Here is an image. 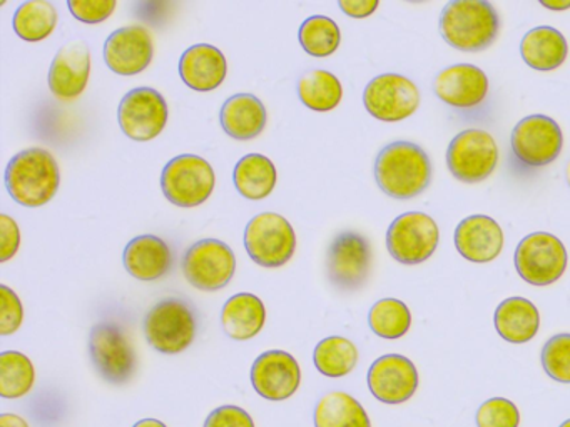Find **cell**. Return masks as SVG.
I'll return each instance as SVG.
<instances>
[{
  "label": "cell",
  "instance_id": "ffe728a7",
  "mask_svg": "<svg viewBox=\"0 0 570 427\" xmlns=\"http://www.w3.org/2000/svg\"><path fill=\"white\" fill-rule=\"evenodd\" d=\"M433 92L446 106L472 109L480 106L489 93V77L472 63H455L436 73Z\"/></svg>",
  "mask_w": 570,
  "mask_h": 427
},
{
  "label": "cell",
  "instance_id": "ee69618b",
  "mask_svg": "<svg viewBox=\"0 0 570 427\" xmlns=\"http://www.w3.org/2000/svg\"><path fill=\"white\" fill-rule=\"evenodd\" d=\"M540 6L550 10H569L570 0H540Z\"/></svg>",
  "mask_w": 570,
  "mask_h": 427
},
{
  "label": "cell",
  "instance_id": "9a60e30c",
  "mask_svg": "<svg viewBox=\"0 0 570 427\" xmlns=\"http://www.w3.org/2000/svg\"><path fill=\"white\" fill-rule=\"evenodd\" d=\"M510 142L520 162L529 167H543L552 163L562 152L563 136L556 120L535 113L513 127Z\"/></svg>",
  "mask_w": 570,
  "mask_h": 427
},
{
  "label": "cell",
  "instance_id": "4316f807",
  "mask_svg": "<svg viewBox=\"0 0 570 427\" xmlns=\"http://www.w3.org/2000/svg\"><path fill=\"white\" fill-rule=\"evenodd\" d=\"M266 309L255 294L239 292L226 300L222 310V326L226 336L248 340L258 336L265 326Z\"/></svg>",
  "mask_w": 570,
  "mask_h": 427
},
{
  "label": "cell",
  "instance_id": "d4e9b609",
  "mask_svg": "<svg viewBox=\"0 0 570 427\" xmlns=\"http://www.w3.org/2000/svg\"><path fill=\"white\" fill-rule=\"evenodd\" d=\"M520 56L527 66L540 72L559 69L569 56L562 32L549 26L533 27L520 42Z\"/></svg>",
  "mask_w": 570,
  "mask_h": 427
},
{
  "label": "cell",
  "instance_id": "74e56055",
  "mask_svg": "<svg viewBox=\"0 0 570 427\" xmlns=\"http://www.w3.org/2000/svg\"><path fill=\"white\" fill-rule=\"evenodd\" d=\"M0 302H2V307H0V334L11 336V334L18 332L22 320H24V307H22L18 294L4 284L0 286Z\"/></svg>",
  "mask_w": 570,
  "mask_h": 427
},
{
  "label": "cell",
  "instance_id": "8992f818",
  "mask_svg": "<svg viewBox=\"0 0 570 427\" xmlns=\"http://www.w3.org/2000/svg\"><path fill=\"white\" fill-rule=\"evenodd\" d=\"M372 244L356 230H343L326 250V277L340 292H356L372 274Z\"/></svg>",
  "mask_w": 570,
  "mask_h": 427
},
{
  "label": "cell",
  "instance_id": "cb8c5ba5",
  "mask_svg": "<svg viewBox=\"0 0 570 427\" xmlns=\"http://www.w3.org/2000/svg\"><path fill=\"white\" fill-rule=\"evenodd\" d=\"M223 130L236 140H252L265 130L268 113L262 100L253 93H235L219 113Z\"/></svg>",
  "mask_w": 570,
  "mask_h": 427
},
{
  "label": "cell",
  "instance_id": "4dcf8cb0",
  "mask_svg": "<svg viewBox=\"0 0 570 427\" xmlns=\"http://www.w3.org/2000/svg\"><path fill=\"white\" fill-rule=\"evenodd\" d=\"M58 26V10L48 0H29L16 10L12 27L26 42L48 39Z\"/></svg>",
  "mask_w": 570,
  "mask_h": 427
},
{
  "label": "cell",
  "instance_id": "7dc6e473",
  "mask_svg": "<svg viewBox=\"0 0 570 427\" xmlns=\"http://www.w3.org/2000/svg\"><path fill=\"white\" fill-rule=\"evenodd\" d=\"M559 427H570V419L566 420V423L560 424Z\"/></svg>",
  "mask_w": 570,
  "mask_h": 427
},
{
  "label": "cell",
  "instance_id": "f546056e",
  "mask_svg": "<svg viewBox=\"0 0 570 427\" xmlns=\"http://www.w3.org/2000/svg\"><path fill=\"white\" fill-rule=\"evenodd\" d=\"M296 89H298L299 100L316 112H330L342 102V82L328 70H308L299 77Z\"/></svg>",
  "mask_w": 570,
  "mask_h": 427
},
{
  "label": "cell",
  "instance_id": "1f68e13d",
  "mask_svg": "<svg viewBox=\"0 0 570 427\" xmlns=\"http://www.w3.org/2000/svg\"><path fill=\"white\" fill-rule=\"evenodd\" d=\"M313 363L323 376L343 377L355 369L358 349L346 337L330 336L316 344Z\"/></svg>",
  "mask_w": 570,
  "mask_h": 427
},
{
  "label": "cell",
  "instance_id": "7a4b0ae2",
  "mask_svg": "<svg viewBox=\"0 0 570 427\" xmlns=\"http://www.w3.org/2000/svg\"><path fill=\"white\" fill-rule=\"evenodd\" d=\"M440 36L453 49L482 52L495 42L500 17L485 0H452L443 7L439 22Z\"/></svg>",
  "mask_w": 570,
  "mask_h": 427
},
{
  "label": "cell",
  "instance_id": "f1b7e54d",
  "mask_svg": "<svg viewBox=\"0 0 570 427\" xmlns=\"http://www.w3.org/2000/svg\"><path fill=\"white\" fill-rule=\"evenodd\" d=\"M313 420L315 427H372L365 407L343 390L320 397Z\"/></svg>",
  "mask_w": 570,
  "mask_h": 427
},
{
  "label": "cell",
  "instance_id": "4fadbf2b",
  "mask_svg": "<svg viewBox=\"0 0 570 427\" xmlns=\"http://www.w3.org/2000/svg\"><path fill=\"white\" fill-rule=\"evenodd\" d=\"M363 103L370 116L382 122L409 119L420 106L419 87L400 73H382L370 80L363 92Z\"/></svg>",
  "mask_w": 570,
  "mask_h": 427
},
{
  "label": "cell",
  "instance_id": "3957f363",
  "mask_svg": "<svg viewBox=\"0 0 570 427\" xmlns=\"http://www.w3.org/2000/svg\"><path fill=\"white\" fill-rule=\"evenodd\" d=\"M59 183L61 172L58 160L41 147L16 153L6 169L9 196L24 207H41L51 202L58 193Z\"/></svg>",
  "mask_w": 570,
  "mask_h": 427
},
{
  "label": "cell",
  "instance_id": "7402d4cb",
  "mask_svg": "<svg viewBox=\"0 0 570 427\" xmlns=\"http://www.w3.org/2000/svg\"><path fill=\"white\" fill-rule=\"evenodd\" d=\"M228 62L225 53L209 43H196L179 60V76L189 89L212 92L225 82Z\"/></svg>",
  "mask_w": 570,
  "mask_h": 427
},
{
  "label": "cell",
  "instance_id": "7bdbcfd3",
  "mask_svg": "<svg viewBox=\"0 0 570 427\" xmlns=\"http://www.w3.org/2000/svg\"><path fill=\"white\" fill-rule=\"evenodd\" d=\"M0 427H29V424L19 414L6 413L0 416Z\"/></svg>",
  "mask_w": 570,
  "mask_h": 427
},
{
  "label": "cell",
  "instance_id": "7c38bea8",
  "mask_svg": "<svg viewBox=\"0 0 570 427\" xmlns=\"http://www.w3.org/2000/svg\"><path fill=\"white\" fill-rule=\"evenodd\" d=\"M181 267L193 287L215 292L232 282L236 257L232 247L223 240L202 239L186 250Z\"/></svg>",
  "mask_w": 570,
  "mask_h": 427
},
{
  "label": "cell",
  "instance_id": "d590c367",
  "mask_svg": "<svg viewBox=\"0 0 570 427\" xmlns=\"http://www.w3.org/2000/svg\"><path fill=\"white\" fill-rule=\"evenodd\" d=\"M543 370L557 383L570 384V334H556L540 354Z\"/></svg>",
  "mask_w": 570,
  "mask_h": 427
},
{
  "label": "cell",
  "instance_id": "83f0119b",
  "mask_svg": "<svg viewBox=\"0 0 570 427\" xmlns=\"http://www.w3.org/2000/svg\"><path fill=\"white\" fill-rule=\"evenodd\" d=\"M275 163L263 153H248L236 163L233 182L236 190L248 200L266 199L276 186Z\"/></svg>",
  "mask_w": 570,
  "mask_h": 427
},
{
  "label": "cell",
  "instance_id": "44dd1931",
  "mask_svg": "<svg viewBox=\"0 0 570 427\" xmlns=\"http://www.w3.org/2000/svg\"><path fill=\"white\" fill-rule=\"evenodd\" d=\"M455 247L463 259L475 264L495 260L503 249V230L492 217H465L455 229Z\"/></svg>",
  "mask_w": 570,
  "mask_h": 427
},
{
  "label": "cell",
  "instance_id": "52a82bcc",
  "mask_svg": "<svg viewBox=\"0 0 570 427\" xmlns=\"http://www.w3.org/2000/svg\"><path fill=\"white\" fill-rule=\"evenodd\" d=\"M215 186L216 176L212 163L195 153L175 157L163 169V193L169 202L185 209L205 203Z\"/></svg>",
  "mask_w": 570,
  "mask_h": 427
},
{
  "label": "cell",
  "instance_id": "60d3db41",
  "mask_svg": "<svg viewBox=\"0 0 570 427\" xmlns=\"http://www.w3.org/2000/svg\"><path fill=\"white\" fill-rule=\"evenodd\" d=\"M21 232L18 222L8 214H0V262H8L18 254Z\"/></svg>",
  "mask_w": 570,
  "mask_h": 427
},
{
  "label": "cell",
  "instance_id": "e0dca14e",
  "mask_svg": "<svg viewBox=\"0 0 570 427\" xmlns=\"http://www.w3.org/2000/svg\"><path fill=\"white\" fill-rule=\"evenodd\" d=\"M302 383L298 360L285 350H266L252 367V384L268 400L289 399Z\"/></svg>",
  "mask_w": 570,
  "mask_h": 427
},
{
  "label": "cell",
  "instance_id": "e575fe53",
  "mask_svg": "<svg viewBox=\"0 0 570 427\" xmlns=\"http://www.w3.org/2000/svg\"><path fill=\"white\" fill-rule=\"evenodd\" d=\"M299 43L313 57H328L342 42L338 23L326 16L308 17L299 27Z\"/></svg>",
  "mask_w": 570,
  "mask_h": 427
},
{
  "label": "cell",
  "instance_id": "30bf717a",
  "mask_svg": "<svg viewBox=\"0 0 570 427\" xmlns=\"http://www.w3.org/2000/svg\"><path fill=\"white\" fill-rule=\"evenodd\" d=\"M497 162L499 147L485 130L466 129L456 133L446 150V166L460 182H482L495 170Z\"/></svg>",
  "mask_w": 570,
  "mask_h": 427
},
{
  "label": "cell",
  "instance_id": "6da1fadb",
  "mask_svg": "<svg viewBox=\"0 0 570 427\" xmlns=\"http://www.w3.org/2000/svg\"><path fill=\"white\" fill-rule=\"evenodd\" d=\"M380 189L396 200H410L425 192L432 180V163L422 147L409 140L389 143L375 160Z\"/></svg>",
  "mask_w": 570,
  "mask_h": 427
},
{
  "label": "cell",
  "instance_id": "8d00e7d4",
  "mask_svg": "<svg viewBox=\"0 0 570 427\" xmlns=\"http://www.w3.org/2000/svg\"><path fill=\"white\" fill-rule=\"evenodd\" d=\"M476 427H519L520 413L512 400L492 397L480 404L475 414Z\"/></svg>",
  "mask_w": 570,
  "mask_h": 427
},
{
  "label": "cell",
  "instance_id": "2e32d148",
  "mask_svg": "<svg viewBox=\"0 0 570 427\" xmlns=\"http://www.w3.org/2000/svg\"><path fill=\"white\" fill-rule=\"evenodd\" d=\"M366 383L380 403L402 404L416 393L419 373L409 357L386 354L370 366Z\"/></svg>",
  "mask_w": 570,
  "mask_h": 427
},
{
  "label": "cell",
  "instance_id": "ab89813d",
  "mask_svg": "<svg viewBox=\"0 0 570 427\" xmlns=\"http://www.w3.org/2000/svg\"><path fill=\"white\" fill-rule=\"evenodd\" d=\"M205 427H255V420L238 406H222L213 410Z\"/></svg>",
  "mask_w": 570,
  "mask_h": 427
},
{
  "label": "cell",
  "instance_id": "8fae6325",
  "mask_svg": "<svg viewBox=\"0 0 570 427\" xmlns=\"http://www.w3.org/2000/svg\"><path fill=\"white\" fill-rule=\"evenodd\" d=\"M440 230L435 220L423 212H405L386 230L390 256L405 266L425 262L439 247Z\"/></svg>",
  "mask_w": 570,
  "mask_h": 427
},
{
  "label": "cell",
  "instance_id": "b9f144b4",
  "mask_svg": "<svg viewBox=\"0 0 570 427\" xmlns=\"http://www.w3.org/2000/svg\"><path fill=\"white\" fill-rule=\"evenodd\" d=\"M340 9L353 19H365L379 7V0H340Z\"/></svg>",
  "mask_w": 570,
  "mask_h": 427
},
{
  "label": "cell",
  "instance_id": "9c48e42d",
  "mask_svg": "<svg viewBox=\"0 0 570 427\" xmlns=\"http://www.w3.org/2000/svg\"><path fill=\"white\" fill-rule=\"evenodd\" d=\"M245 247L258 266L276 269L285 266L295 254V229L279 214H258L246 226Z\"/></svg>",
  "mask_w": 570,
  "mask_h": 427
},
{
  "label": "cell",
  "instance_id": "484cf974",
  "mask_svg": "<svg viewBox=\"0 0 570 427\" xmlns=\"http://www.w3.org/2000/svg\"><path fill=\"white\" fill-rule=\"evenodd\" d=\"M493 322L507 342L525 344L539 332L540 314L525 297H509L497 307Z\"/></svg>",
  "mask_w": 570,
  "mask_h": 427
},
{
  "label": "cell",
  "instance_id": "5bb4252c",
  "mask_svg": "<svg viewBox=\"0 0 570 427\" xmlns=\"http://www.w3.org/2000/svg\"><path fill=\"white\" fill-rule=\"evenodd\" d=\"M119 126L129 139L148 142L156 139L168 123V103L151 87H138L122 97L118 109Z\"/></svg>",
  "mask_w": 570,
  "mask_h": 427
},
{
  "label": "cell",
  "instance_id": "d6986e66",
  "mask_svg": "<svg viewBox=\"0 0 570 427\" xmlns=\"http://www.w3.org/2000/svg\"><path fill=\"white\" fill-rule=\"evenodd\" d=\"M155 56L153 37L141 26L121 27L105 42V62L119 76H136L148 69Z\"/></svg>",
  "mask_w": 570,
  "mask_h": 427
},
{
  "label": "cell",
  "instance_id": "603a6c76",
  "mask_svg": "<svg viewBox=\"0 0 570 427\" xmlns=\"http://www.w3.org/2000/svg\"><path fill=\"white\" fill-rule=\"evenodd\" d=\"M122 262L135 279L151 282V280L161 279L171 270L175 256L166 240L146 234V236L135 237L126 246Z\"/></svg>",
  "mask_w": 570,
  "mask_h": 427
},
{
  "label": "cell",
  "instance_id": "bcb514c9",
  "mask_svg": "<svg viewBox=\"0 0 570 427\" xmlns=\"http://www.w3.org/2000/svg\"><path fill=\"white\" fill-rule=\"evenodd\" d=\"M566 180H567V183H569V187H570V160H569V162H567V166H566Z\"/></svg>",
  "mask_w": 570,
  "mask_h": 427
},
{
  "label": "cell",
  "instance_id": "d6a6232c",
  "mask_svg": "<svg viewBox=\"0 0 570 427\" xmlns=\"http://www.w3.org/2000/svg\"><path fill=\"white\" fill-rule=\"evenodd\" d=\"M36 370L32 360L18 350L0 354V396L21 399L35 386Z\"/></svg>",
  "mask_w": 570,
  "mask_h": 427
},
{
  "label": "cell",
  "instance_id": "f6af8a7d",
  "mask_svg": "<svg viewBox=\"0 0 570 427\" xmlns=\"http://www.w3.org/2000/svg\"><path fill=\"white\" fill-rule=\"evenodd\" d=\"M132 427H168L165 423L158 419H142L136 423Z\"/></svg>",
  "mask_w": 570,
  "mask_h": 427
},
{
  "label": "cell",
  "instance_id": "836d02e7",
  "mask_svg": "<svg viewBox=\"0 0 570 427\" xmlns=\"http://www.w3.org/2000/svg\"><path fill=\"white\" fill-rule=\"evenodd\" d=\"M368 326L373 334L383 339H400L412 326V314L402 300L386 297L373 304L368 312Z\"/></svg>",
  "mask_w": 570,
  "mask_h": 427
},
{
  "label": "cell",
  "instance_id": "5b68a950",
  "mask_svg": "<svg viewBox=\"0 0 570 427\" xmlns=\"http://www.w3.org/2000/svg\"><path fill=\"white\" fill-rule=\"evenodd\" d=\"M89 357L99 377L112 386H125L138 369L135 347L119 320H99L92 326Z\"/></svg>",
  "mask_w": 570,
  "mask_h": 427
},
{
  "label": "cell",
  "instance_id": "f35d334b",
  "mask_svg": "<svg viewBox=\"0 0 570 427\" xmlns=\"http://www.w3.org/2000/svg\"><path fill=\"white\" fill-rule=\"evenodd\" d=\"M116 0H68L69 10L85 23H101L115 12Z\"/></svg>",
  "mask_w": 570,
  "mask_h": 427
},
{
  "label": "cell",
  "instance_id": "277c9868",
  "mask_svg": "<svg viewBox=\"0 0 570 427\" xmlns=\"http://www.w3.org/2000/svg\"><path fill=\"white\" fill-rule=\"evenodd\" d=\"M142 329L149 346L158 352H183L198 332V310L185 297H166L146 312Z\"/></svg>",
  "mask_w": 570,
  "mask_h": 427
},
{
  "label": "cell",
  "instance_id": "ba28073f",
  "mask_svg": "<svg viewBox=\"0 0 570 427\" xmlns=\"http://www.w3.org/2000/svg\"><path fill=\"white\" fill-rule=\"evenodd\" d=\"M569 254L559 237L533 232L523 237L513 254L517 272L532 286H550L563 276Z\"/></svg>",
  "mask_w": 570,
  "mask_h": 427
},
{
  "label": "cell",
  "instance_id": "ac0fdd59",
  "mask_svg": "<svg viewBox=\"0 0 570 427\" xmlns=\"http://www.w3.org/2000/svg\"><path fill=\"white\" fill-rule=\"evenodd\" d=\"M91 50L82 39L66 42L56 53L49 69V89L58 99H78L88 86Z\"/></svg>",
  "mask_w": 570,
  "mask_h": 427
}]
</instances>
